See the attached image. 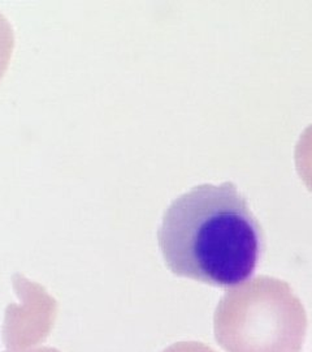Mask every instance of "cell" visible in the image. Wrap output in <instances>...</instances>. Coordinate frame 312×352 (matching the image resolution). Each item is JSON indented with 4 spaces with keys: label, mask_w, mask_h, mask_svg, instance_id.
I'll return each instance as SVG.
<instances>
[{
    "label": "cell",
    "mask_w": 312,
    "mask_h": 352,
    "mask_svg": "<svg viewBox=\"0 0 312 352\" xmlns=\"http://www.w3.org/2000/svg\"><path fill=\"white\" fill-rule=\"evenodd\" d=\"M7 352H60L56 349L52 347H39V349H32V350H17V351H7Z\"/></svg>",
    "instance_id": "5b68a950"
},
{
    "label": "cell",
    "mask_w": 312,
    "mask_h": 352,
    "mask_svg": "<svg viewBox=\"0 0 312 352\" xmlns=\"http://www.w3.org/2000/svg\"><path fill=\"white\" fill-rule=\"evenodd\" d=\"M163 352H216L200 342H178Z\"/></svg>",
    "instance_id": "277c9868"
},
{
    "label": "cell",
    "mask_w": 312,
    "mask_h": 352,
    "mask_svg": "<svg viewBox=\"0 0 312 352\" xmlns=\"http://www.w3.org/2000/svg\"><path fill=\"white\" fill-rule=\"evenodd\" d=\"M213 330L226 352H300L307 316L287 282L262 276L225 294Z\"/></svg>",
    "instance_id": "7a4b0ae2"
},
{
    "label": "cell",
    "mask_w": 312,
    "mask_h": 352,
    "mask_svg": "<svg viewBox=\"0 0 312 352\" xmlns=\"http://www.w3.org/2000/svg\"><path fill=\"white\" fill-rule=\"evenodd\" d=\"M297 168L300 177L312 190V126L303 132L297 146Z\"/></svg>",
    "instance_id": "3957f363"
},
{
    "label": "cell",
    "mask_w": 312,
    "mask_h": 352,
    "mask_svg": "<svg viewBox=\"0 0 312 352\" xmlns=\"http://www.w3.org/2000/svg\"><path fill=\"white\" fill-rule=\"evenodd\" d=\"M158 241L173 274L223 289L251 277L263 252L261 225L230 182L178 196L163 215Z\"/></svg>",
    "instance_id": "6da1fadb"
}]
</instances>
